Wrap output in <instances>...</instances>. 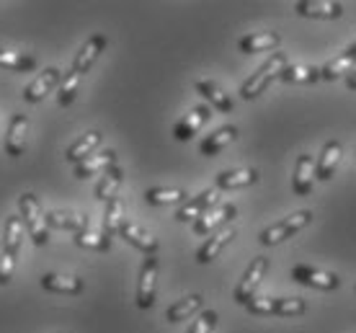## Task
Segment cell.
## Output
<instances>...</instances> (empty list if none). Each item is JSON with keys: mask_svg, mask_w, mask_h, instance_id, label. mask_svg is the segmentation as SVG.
I'll return each instance as SVG.
<instances>
[{"mask_svg": "<svg viewBox=\"0 0 356 333\" xmlns=\"http://www.w3.org/2000/svg\"><path fill=\"white\" fill-rule=\"evenodd\" d=\"M268 271V259L266 256H256L253 261H250V266L245 269V274H243V279L238 282V287H235V302H241V305H248L250 300L256 298V289H259V284L264 282V277H266Z\"/></svg>", "mask_w": 356, "mask_h": 333, "instance_id": "5", "label": "cell"}, {"mask_svg": "<svg viewBox=\"0 0 356 333\" xmlns=\"http://www.w3.org/2000/svg\"><path fill=\"white\" fill-rule=\"evenodd\" d=\"M310 222H312V209H300V212H294V215L279 220L276 225H268L266 230L261 233L259 241L264 245H279V243H284V241H289L292 235H297L300 230H305Z\"/></svg>", "mask_w": 356, "mask_h": 333, "instance_id": "4", "label": "cell"}, {"mask_svg": "<svg viewBox=\"0 0 356 333\" xmlns=\"http://www.w3.org/2000/svg\"><path fill=\"white\" fill-rule=\"evenodd\" d=\"M116 165V153L114 150H104V153H93L83 163L75 165V179H88L93 173H106L108 168Z\"/></svg>", "mask_w": 356, "mask_h": 333, "instance_id": "18", "label": "cell"}, {"mask_svg": "<svg viewBox=\"0 0 356 333\" xmlns=\"http://www.w3.org/2000/svg\"><path fill=\"white\" fill-rule=\"evenodd\" d=\"M341 153H343V147H341L339 140L325 143V147H323V153H321V161L315 165V179H321V181L333 179V173H336V168H339V163H341Z\"/></svg>", "mask_w": 356, "mask_h": 333, "instance_id": "19", "label": "cell"}, {"mask_svg": "<svg viewBox=\"0 0 356 333\" xmlns=\"http://www.w3.org/2000/svg\"><path fill=\"white\" fill-rule=\"evenodd\" d=\"M0 67H3V70L29 72V70H36V60L31 57V54L10 52V49H0Z\"/></svg>", "mask_w": 356, "mask_h": 333, "instance_id": "33", "label": "cell"}, {"mask_svg": "<svg viewBox=\"0 0 356 333\" xmlns=\"http://www.w3.org/2000/svg\"><path fill=\"white\" fill-rule=\"evenodd\" d=\"M122 181H124V171L114 165V168H108L106 173H101V181L96 184V199L101 202H111L116 197V191L122 186Z\"/></svg>", "mask_w": 356, "mask_h": 333, "instance_id": "28", "label": "cell"}, {"mask_svg": "<svg viewBox=\"0 0 356 333\" xmlns=\"http://www.w3.org/2000/svg\"><path fill=\"white\" fill-rule=\"evenodd\" d=\"M78 90H81V72L70 70L63 78V83H60L57 104H60V106H70L72 101H75V96H78Z\"/></svg>", "mask_w": 356, "mask_h": 333, "instance_id": "35", "label": "cell"}, {"mask_svg": "<svg viewBox=\"0 0 356 333\" xmlns=\"http://www.w3.org/2000/svg\"><path fill=\"white\" fill-rule=\"evenodd\" d=\"M18 209H21V220H24V225H26L34 245H47V241H49V225H47V215L42 212L39 199L31 191H26L18 199Z\"/></svg>", "mask_w": 356, "mask_h": 333, "instance_id": "2", "label": "cell"}, {"mask_svg": "<svg viewBox=\"0 0 356 333\" xmlns=\"http://www.w3.org/2000/svg\"><path fill=\"white\" fill-rule=\"evenodd\" d=\"M26 132H29V119L24 114H13L8 124V135H6V153L10 158H18L26 150Z\"/></svg>", "mask_w": 356, "mask_h": 333, "instance_id": "15", "label": "cell"}, {"mask_svg": "<svg viewBox=\"0 0 356 333\" xmlns=\"http://www.w3.org/2000/svg\"><path fill=\"white\" fill-rule=\"evenodd\" d=\"M343 54H348V57H351V60H354V63H356V42H354V44H351V47H348V49H346V52H343Z\"/></svg>", "mask_w": 356, "mask_h": 333, "instance_id": "40", "label": "cell"}, {"mask_svg": "<svg viewBox=\"0 0 356 333\" xmlns=\"http://www.w3.org/2000/svg\"><path fill=\"white\" fill-rule=\"evenodd\" d=\"M356 63L348 57V54H341V57H336V60H330V63H325L321 67V78L323 81H339L341 75H346L348 70H354Z\"/></svg>", "mask_w": 356, "mask_h": 333, "instance_id": "36", "label": "cell"}, {"mask_svg": "<svg viewBox=\"0 0 356 333\" xmlns=\"http://www.w3.org/2000/svg\"><path fill=\"white\" fill-rule=\"evenodd\" d=\"M101 140H104V135H101L98 129H90V132H86V135L81 137V140H75V143L70 145V150L65 153V158L78 165V163H83L86 158L93 155V150L101 145Z\"/></svg>", "mask_w": 356, "mask_h": 333, "instance_id": "23", "label": "cell"}, {"mask_svg": "<svg viewBox=\"0 0 356 333\" xmlns=\"http://www.w3.org/2000/svg\"><path fill=\"white\" fill-rule=\"evenodd\" d=\"M217 199H220V189H217V186H212V189H204L202 194H196L194 199H188L186 204L178 209L176 220H178V222H196L202 215H207L209 209H214Z\"/></svg>", "mask_w": 356, "mask_h": 333, "instance_id": "8", "label": "cell"}, {"mask_svg": "<svg viewBox=\"0 0 356 333\" xmlns=\"http://www.w3.org/2000/svg\"><path fill=\"white\" fill-rule=\"evenodd\" d=\"M145 202L152 204V207H165V204H186V191L184 189H147L145 191Z\"/></svg>", "mask_w": 356, "mask_h": 333, "instance_id": "31", "label": "cell"}, {"mask_svg": "<svg viewBox=\"0 0 356 333\" xmlns=\"http://www.w3.org/2000/svg\"><path fill=\"white\" fill-rule=\"evenodd\" d=\"M282 44V36L276 31H261V34H248L241 39V52L243 54H256L266 52V49H276Z\"/></svg>", "mask_w": 356, "mask_h": 333, "instance_id": "24", "label": "cell"}, {"mask_svg": "<svg viewBox=\"0 0 356 333\" xmlns=\"http://www.w3.org/2000/svg\"><path fill=\"white\" fill-rule=\"evenodd\" d=\"M24 220L21 215H10L6 220V238H3V251H8L16 256L18 248H21V241H24V225H21Z\"/></svg>", "mask_w": 356, "mask_h": 333, "instance_id": "34", "label": "cell"}, {"mask_svg": "<svg viewBox=\"0 0 356 333\" xmlns=\"http://www.w3.org/2000/svg\"><path fill=\"white\" fill-rule=\"evenodd\" d=\"M294 10L305 18H325L333 21L343 13V3H330V0H300Z\"/></svg>", "mask_w": 356, "mask_h": 333, "instance_id": "14", "label": "cell"}, {"mask_svg": "<svg viewBox=\"0 0 356 333\" xmlns=\"http://www.w3.org/2000/svg\"><path fill=\"white\" fill-rule=\"evenodd\" d=\"M259 181V171L256 168H238V171H222L217 176V189L232 191V189H245L250 184Z\"/></svg>", "mask_w": 356, "mask_h": 333, "instance_id": "21", "label": "cell"}, {"mask_svg": "<svg viewBox=\"0 0 356 333\" xmlns=\"http://www.w3.org/2000/svg\"><path fill=\"white\" fill-rule=\"evenodd\" d=\"M122 225H124V204L122 199L114 197L111 202H106V212H104V233L111 238V235L122 233Z\"/></svg>", "mask_w": 356, "mask_h": 333, "instance_id": "32", "label": "cell"}, {"mask_svg": "<svg viewBox=\"0 0 356 333\" xmlns=\"http://www.w3.org/2000/svg\"><path fill=\"white\" fill-rule=\"evenodd\" d=\"M196 90H199L217 111H222V114H230L232 111V99L214 81H196Z\"/></svg>", "mask_w": 356, "mask_h": 333, "instance_id": "27", "label": "cell"}, {"mask_svg": "<svg viewBox=\"0 0 356 333\" xmlns=\"http://www.w3.org/2000/svg\"><path fill=\"white\" fill-rule=\"evenodd\" d=\"M214 325H217V313H214V310H204L194 323L188 325L186 333H212Z\"/></svg>", "mask_w": 356, "mask_h": 333, "instance_id": "37", "label": "cell"}, {"mask_svg": "<svg viewBox=\"0 0 356 333\" xmlns=\"http://www.w3.org/2000/svg\"><path fill=\"white\" fill-rule=\"evenodd\" d=\"M57 83H63V75H60V70H57V67H47V70L39 72V78H34V81L26 86V90H24V99H26L29 104H39V101L44 99L49 90L57 88Z\"/></svg>", "mask_w": 356, "mask_h": 333, "instance_id": "11", "label": "cell"}, {"mask_svg": "<svg viewBox=\"0 0 356 333\" xmlns=\"http://www.w3.org/2000/svg\"><path fill=\"white\" fill-rule=\"evenodd\" d=\"M289 277H292L297 284H305V287H312V289H321V292H333V289H339V284H341V279L336 277V274L323 271V269H315V266H307V263L292 266Z\"/></svg>", "mask_w": 356, "mask_h": 333, "instance_id": "6", "label": "cell"}, {"mask_svg": "<svg viewBox=\"0 0 356 333\" xmlns=\"http://www.w3.org/2000/svg\"><path fill=\"white\" fill-rule=\"evenodd\" d=\"M42 287L47 292H57V295H81L86 284L81 277H70V274H44Z\"/></svg>", "mask_w": 356, "mask_h": 333, "instance_id": "20", "label": "cell"}, {"mask_svg": "<svg viewBox=\"0 0 356 333\" xmlns=\"http://www.w3.org/2000/svg\"><path fill=\"white\" fill-rule=\"evenodd\" d=\"M312 179H315V163L307 153L297 155V163H294V179H292V189L297 197H307L312 191Z\"/></svg>", "mask_w": 356, "mask_h": 333, "instance_id": "16", "label": "cell"}, {"mask_svg": "<svg viewBox=\"0 0 356 333\" xmlns=\"http://www.w3.org/2000/svg\"><path fill=\"white\" fill-rule=\"evenodd\" d=\"M106 44H108V39L104 34H93L86 42V44L81 47V52L75 54V63H72V70L75 72H88L90 67H93V63H96L98 57H101V52L106 49Z\"/></svg>", "mask_w": 356, "mask_h": 333, "instance_id": "13", "label": "cell"}, {"mask_svg": "<svg viewBox=\"0 0 356 333\" xmlns=\"http://www.w3.org/2000/svg\"><path fill=\"white\" fill-rule=\"evenodd\" d=\"M155 287H158V256H147L140 269V282H137V307L150 310L155 302Z\"/></svg>", "mask_w": 356, "mask_h": 333, "instance_id": "7", "label": "cell"}, {"mask_svg": "<svg viewBox=\"0 0 356 333\" xmlns=\"http://www.w3.org/2000/svg\"><path fill=\"white\" fill-rule=\"evenodd\" d=\"M75 245L81 248H88V251L106 253L111 251V238H108L104 230H93V227H86L81 233H75Z\"/></svg>", "mask_w": 356, "mask_h": 333, "instance_id": "29", "label": "cell"}, {"mask_svg": "<svg viewBox=\"0 0 356 333\" xmlns=\"http://www.w3.org/2000/svg\"><path fill=\"white\" fill-rule=\"evenodd\" d=\"M13 271H16V256L3 251V256H0V284H8Z\"/></svg>", "mask_w": 356, "mask_h": 333, "instance_id": "38", "label": "cell"}, {"mask_svg": "<svg viewBox=\"0 0 356 333\" xmlns=\"http://www.w3.org/2000/svg\"><path fill=\"white\" fill-rule=\"evenodd\" d=\"M202 305H204V298H202V295H188V298L173 302V305L165 310V318H168V323H178V320H184V318L194 316L196 310H202Z\"/></svg>", "mask_w": 356, "mask_h": 333, "instance_id": "30", "label": "cell"}, {"mask_svg": "<svg viewBox=\"0 0 356 333\" xmlns=\"http://www.w3.org/2000/svg\"><path fill=\"white\" fill-rule=\"evenodd\" d=\"M119 235H122L129 245H134L137 251H143L145 256H155V253H158V248H161V243H158V238H155V235L147 233L145 227L134 225V222H124V225H122V233H119Z\"/></svg>", "mask_w": 356, "mask_h": 333, "instance_id": "12", "label": "cell"}, {"mask_svg": "<svg viewBox=\"0 0 356 333\" xmlns=\"http://www.w3.org/2000/svg\"><path fill=\"white\" fill-rule=\"evenodd\" d=\"M0 256H3V245H0Z\"/></svg>", "mask_w": 356, "mask_h": 333, "instance_id": "41", "label": "cell"}, {"mask_svg": "<svg viewBox=\"0 0 356 333\" xmlns=\"http://www.w3.org/2000/svg\"><path fill=\"white\" fill-rule=\"evenodd\" d=\"M286 57H284V52H274L271 57H268L266 63L261 65L259 70L250 75L248 81L243 83V88H241V96L245 101H250V99H259L261 93L271 86V83L276 81V78H282V72H284V67H286Z\"/></svg>", "mask_w": 356, "mask_h": 333, "instance_id": "1", "label": "cell"}, {"mask_svg": "<svg viewBox=\"0 0 356 333\" xmlns=\"http://www.w3.org/2000/svg\"><path fill=\"white\" fill-rule=\"evenodd\" d=\"M279 81L289 83V86H310V83L321 81V67H310V65H286Z\"/></svg>", "mask_w": 356, "mask_h": 333, "instance_id": "26", "label": "cell"}, {"mask_svg": "<svg viewBox=\"0 0 356 333\" xmlns=\"http://www.w3.org/2000/svg\"><path fill=\"white\" fill-rule=\"evenodd\" d=\"M250 316H276V318H297L302 316L307 305L300 298H253L248 302Z\"/></svg>", "mask_w": 356, "mask_h": 333, "instance_id": "3", "label": "cell"}, {"mask_svg": "<svg viewBox=\"0 0 356 333\" xmlns=\"http://www.w3.org/2000/svg\"><path fill=\"white\" fill-rule=\"evenodd\" d=\"M209 117H212V108L207 106V104H202V106H194L186 117L173 127V137H176V140H181V143H184V140H191V137H194L196 132H199V129L209 122Z\"/></svg>", "mask_w": 356, "mask_h": 333, "instance_id": "10", "label": "cell"}, {"mask_svg": "<svg viewBox=\"0 0 356 333\" xmlns=\"http://www.w3.org/2000/svg\"><path fill=\"white\" fill-rule=\"evenodd\" d=\"M238 217V207L235 204H222V207H214L209 209L207 215H202L199 220L194 222V233L196 235H209L214 230H220L222 225L232 222Z\"/></svg>", "mask_w": 356, "mask_h": 333, "instance_id": "9", "label": "cell"}, {"mask_svg": "<svg viewBox=\"0 0 356 333\" xmlns=\"http://www.w3.org/2000/svg\"><path fill=\"white\" fill-rule=\"evenodd\" d=\"M235 235H238L235 227H222V230H217L214 235H209V241H207V243L199 248V253H196V261L209 263L212 259H217V256L225 251V245H230V241Z\"/></svg>", "mask_w": 356, "mask_h": 333, "instance_id": "17", "label": "cell"}, {"mask_svg": "<svg viewBox=\"0 0 356 333\" xmlns=\"http://www.w3.org/2000/svg\"><path fill=\"white\" fill-rule=\"evenodd\" d=\"M47 225L49 227H60V230H70V233H81L86 227H90L88 215H75V212H67V209H54L47 215Z\"/></svg>", "mask_w": 356, "mask_h": 333, "instance_id": "22", "label": "cell"}, {"mask_svg": "<svg viewBox=\"0 0 356 333\" xmlns=\"http://www.w3.org/2000/svg\"><path fill=\"white\" fill-rule=\"evenodd\" d=\"M238 137V127H232V124H225V127H220L217 132H212V135L207 137L204 143H202V155H207V158H212V155H217V153H222L225 147L232 143Z\"/></svg>", "mask_w": 356, "mask_h": 333, "instance_id": "25", "label": "cell"}, {"mask_svg": "<svg viewBox=\"0 0 356 333\" xmlns=\"http://www.w3.org/2000/svg\"><path fill=\"white\" fill-rule=\"evenodd\" d=\"M346 86H348V88H351V90H356V67H354V70H351V72H348Z\"/></svg>", "mask_w": 356, "mask_h": 333, "instance_id": "39", "label": "cell"}]
</instances>
